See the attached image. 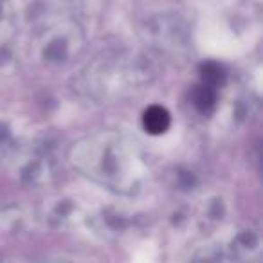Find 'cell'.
Returning a JSON list of instances; mask_svg holds the SVG:
<instances>
[{
  "instance_id": "4",
  "label": "cell",
  "mask_w": 263,
  "mask_h": 263,
  "mask_svg": "<svg viewBox=\"0 0 263 263\" xmlns=\"http://www.w3.org/2000/svg\"><path fill=\"white\" fill-rule=\"evenodd\" d=\"M215 103H216V94H215V88L208 87V85H202L198 87V90L195 92V105L200 112L208 114L215 108Z\"/></svg>"
},
{
  "instance_id": "2",
  "label": "cell",
  "mask_w": 263,
  "mask_h": 263,
  "mask_svg": "<svg viewBox=\"0 0 263 263\" xmlns=\"http://www.w3.org/2000/svg\"><path fill=\"white\" fill-rule=\"evenodd\" d=\"M152 76V65L143 56L124 52L101 54L80 72L74 90L85 98L103 101L148 83Z\"/></svg>"
},
{
  "instance_id": "1",
  "label": "cell",
  "mask_w": 263,
  "mask_h": 263,
  "mask_svg": "<svg viewBox=\"0 0 263 263\" xmlns=\"http://www.w3.org/2000/svg\"><path fill=\"white\" fill-rule=\"evenodd\" d=\"M69 159L80 173L117 193H134L143 177L136 144L114 132L80 139L70 146Z\"/></svg>"
},
{
  "instance_id": "5",
  "label": "cell",
  "mask_w": 263,
  "mask_h": 263,
  "mask_svg": "<svg viewBox=\"0 0 263 263\" xmlns=\"http://www.w3.org/2000/svg\"><path fill=\"white\" fill-rule=\"evenodd\" d=\"M223 70L222 67H218L216 63H208V65H202V78H204V85L215 88L216 85H220L223 81Z\"/></svg>"
},
{
  "instance_id": "3",
  "label": "cell",
  "mask_w": 263,
  "mask_h": 263,
  "mask_svg": "<svg viewBox=\"0 0 263 263\" xmlns=\"http://www.w3.org/2000/svg\"><path fill=\"white\" fill-rule=\"evenodd\" d=\"M144 128H146L150 134H162V132L168 130L170 126V114L162 106H150V108L144 112L143 117Z\"/></svg>"
}]
</instances>
